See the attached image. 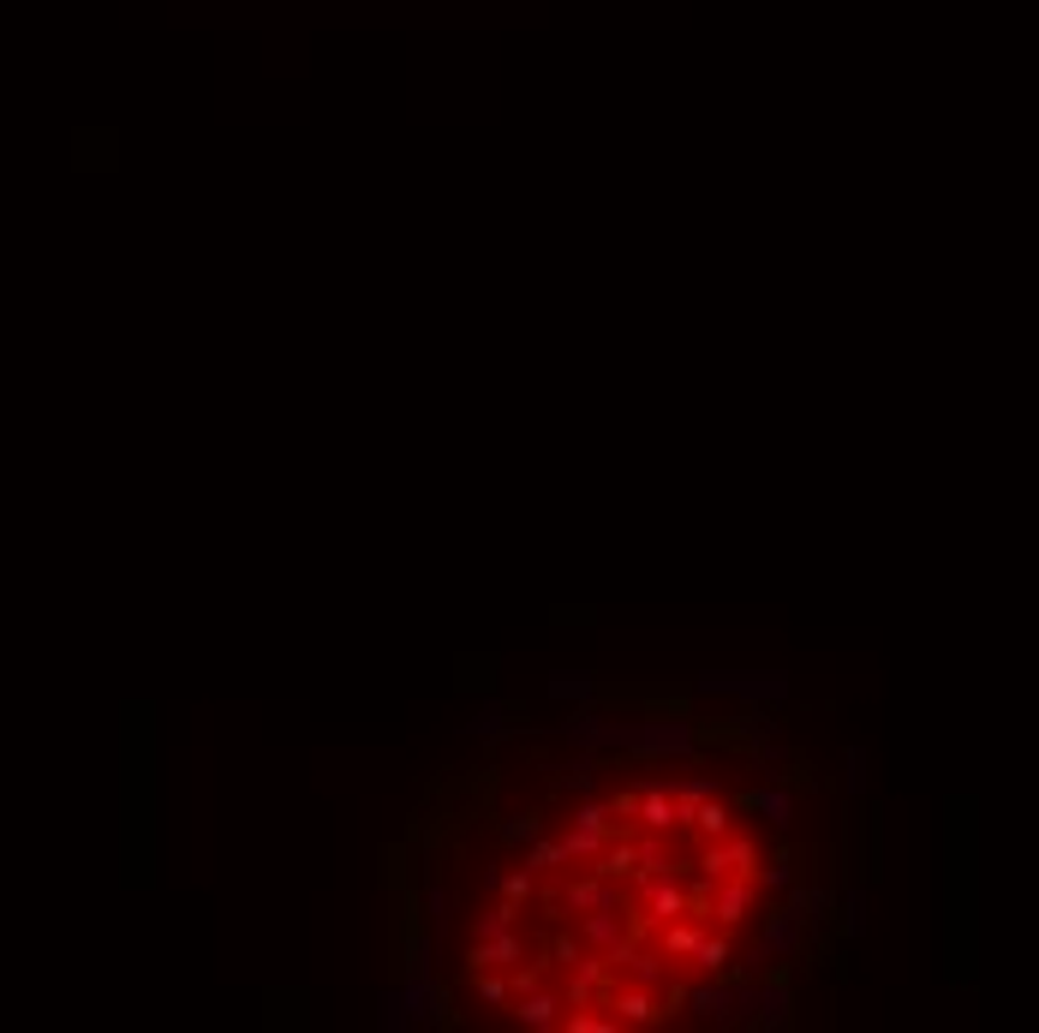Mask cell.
<instances>
[{
  "label": "cell",
  "instance_id": "8",
  "mask_svg": "<svg viewBox=\"0 0 1039 1033\" xmlns=\"http://www.w3.org/2000/svg\"><path fill=\"white\" fill-rule=\"evenodd\" d=\"M472 985H478V997H484V1004H514V992H508V967H502V974H497V967H478Z\"/></svg>",
  "mask_w": 1039,
  "mask_h": 1033
},
{
  "label": "cell",
  "instance_id": "14",
  "mask_svg": "<svg viewBox=\"0 0 1039 1033\" xmlns=\"http://www.w3.org/2000/svg\"><path fill=\"white\" fill-rule=\"evenodd\" d=\"M568 861V842H532V866H562Z\"/></svg>",
  "mask_w": 1039,
  "mask_h": 1033
},
{
  "label": "cell",
  "instance_id": "17",
  "mask_svg": "<svg viewBox=\"0 0 1039 1033\" xmlns=\"http://www.w3.org/2000/svg\"><path fill=\"white\" fill-rule=\"evenodd\" d=\"M520 836H538V813H520L502 824V842H520Z\"/></svg>",
  "mask_w": 1039,
  "mask_h": 1033
},
{
  "label": "cell",
  "instance_id": "5",
  "mask_svg": "<svg viewBox=\"0 0 1039 1033\" xmlns=\"http://www.w3.org/2000/svg\"><path fill=\"white\" fill-rule=\"evenodd\" d=\"M508 962H520V937L502 932V937H490V944H472L460 967H467V974H478V967H508Z\"/></svg>",
  "mask_w": 1039,
  "mask_h": 1033
},
{
  "label": "cell",
  "instance_id": "13",
  "mask_svg": "<svg viewBox=\"0 0 1039 1033\" xmlns=\"http://www.w3.org/2000/svg\"><path fill=\"white\" fill-rule=\"evenodd\" d=\"M586 937H591V944H610V937H616V920H610V909H591V920H586Z\"/></svg>",
  "mask_w": 1039,
  "mask_h": 1033
},
{
  "label": "cell",
  "instance_id": "4",
  "mask_svg": "<svg viewBox=\"0 0 1039 1033\" xmlns=\"http://www.w3.org/2000/svg\"><path fill=\"white\" fill-rule=\"evenodd\" d=\"M562 997H550V992H520L514 997V1022L520 1027H562Z\"/></svg>",
  "mask_w": 1039,
  "mask_h": 1033
},
{
  "label": "cell",
  "instance_id": "1",
  "mask_svg": "<svg viewBox=\"0 0 1039 1033\" xmlns=\"http://www.w3.org/2000/svg\"><path fill=\"white\" fill-rule=\"evenodd\" d=\"M610 1010H616V1022H621V1027H663V1022H676V1010L658 1004V997H651L646 985H633V992H616V997H610Z\"/></svg>",
  "mask_w": 1039,
  "mask_h": 1033
},
{
  "label": "cell",
  "instance_id": "2",
  "mask_svg": "<svg viewBox=\"0 0 1039 1033\" xmlns=\"http://www.w3.org/2000/svg\"><path fill=\"white\" fill-rule=\"evenodd\" d=\"M753 909H759V884L753 879H735V884L717 890L711 920H717V926H741V920H753Z\"/></svg>",
  "mask_w": 1039,
  "mask_h": 1033
},
{
  "label": "cell",
  "instance_id": "9",
  "mask_svg": "<svg viewBox=\"0 0 1039 1033\" xmlns=\"http://www.w3.org/2000/svg\"><path fill=\"white\" fill-rule=\"evenodd\" d=\"M573 1010H580V1004H573ZM562 1027L568 1033H616L621 1022H616V1015H586L580 1010V1015H562Z\"/></svg>",
  "mask_w": 1039,
  "mask_h": 1033
},
{
  "label": "cell",
  "instance_id": "6",
  "mask_svg": "<svg viewBox=\"0 0 1039 1033\" xmlns=\"http://www.w3.org/2000/svg\"><path fill=\"white\" fill-rule=\"evenodd\" d=\"M699 937H706V920L681 914L676 926L663 932V950H669V956H693V950H699Z\"/></svg>",
  "mask_w": 1039,
  "mask_h": 1033
},
{
  "label": "cell",
  "instance_id": "11",
  "mask_svg": "<svg viewBox=\"0 0 1039 1033\" xmlns=\"http://www.w3.org/2000/svg\"><path fill=\"white\" fill-rule=\"evenodd\" d=\"M651 926H658V914L628 909V920H621V932H628V950H633V944H651Z\"/></svg>",
  "mask_w": 1039,
  "mask_h": 1033
},
{
  "label": "cell",
  "instance_id": "3",
  "mask_svg": "<svg viewBox=\"0 0 1039 1033\" xmlns=\"http://www.w3.org/2000/svg\"><path fill=\"white\" fill-rule=\"evenodd\" d=\"M591 872H598L603 884H633V872H639V842H610V849H598L591 854Z\"/></svg>",
  "mask_w": 1039,
  "mask_h": 1033
},
{
  "label": "cell",
  "instance_id": "12",
  "mask_svg": "<svg viewBox=\"0 0 1039 1033\" xmlns=\"http://www.w3.org/2000/svg\"><path fill=\"white\" fill-rule=\"evenodd\" d=\"M711 909H717V890H711V884H687V914H693V920H711Z\"/></svg>",
  "mask_w": 1039,
  "mask_h": 1033
},
{
  "label": "cell",
  "instance_id": "7",
  "mask_svg": "<svg viewBox=\"0 0 1039 1033\" xmlns=\"http://www.w3.org/2000/svg\"><path fill=\"white\" fill-rule=\"evenodd\" d=\"M568 902H573V909H616L610 884H603L598 872H591V879H580V884H573V890H568Z\"/></svg>",
  "mask_w": 1039,
  "mask_h": 1033
},
{
  "label": "cell",
  "instance_id": "15",
  "mask_svg": "<svg viewBox=\"0 0 1039 1033\" xmlns=\"http://www.w3.org/2000/svg\"><path fill=\"white\" fill-rule=\"evenodd\" d=\"M532 896V872H508L502 879V902H526Z\"/></svg>",
  "mask_w": 1039,
  "mask_h": 1033
},
{
  "label": "cell",
  "instance_id": "16",
  "mask_svg": "<svg viewBox=\"0 0 1039 1033\" xmlns=\"http://www.w3.org/2000/svg\"><path fill=\"white\" fill-rule=\"evenodd\" d=\"M580 824H586V831H598V836H610V806H598V801L580 806Z\"/></svg>",
  "mask_w": 1039,
  "mask_h": 1033
},
{
  "label": "cell",
  "instance_id": "18",
  "mask_svg": "<svg viewBox=\"0 0 1039 1033\" xmlns=\"http://www.w3.org/2000/svg\"><path fill=\"white\" fill-rule=\"evenodd\" d=\"M550 956H562V962L573 967V962H580V950H573V937H556V944H550Z\"/></svg>",
  "mask_w": 1039,
  "mask_h": 1033
},
{
  "label": "cell",
  "instance_id": "10",
  "mask_svg": "<svg viewBox=\"0 0 1039 1033\" xmlns=\"http://www.w3.org/2000/svg\"><path fill=\"white\" fill-rule=\"evenodd\" d=\"M646 718H687V699L681 693H646Z\"/></svg>",
  "mask_w": 1039,
  "mask_h": 1033
}]
</instances>
